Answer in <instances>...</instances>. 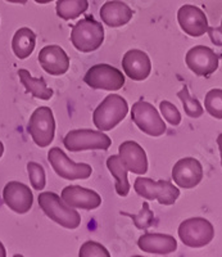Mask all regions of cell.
<instances>
[{
    "label": "cell",
    "instance_id": "6da1fadb",
    "mask_svg": "<svg viewBox=\"0 0 222 257\" xmlns=\"http://www.w3.org/2000/svg\"><path fill=\"white\" fill-rule=\"evenodd\" d=\"M39 206L53 221L63 228L76 229L81 224V216L73 207L66 203L58 194L53 192H43L39 194Z\"/></svg>",
    "mask_w": 222,
    "mask_h": 257
},
{
    "label": "cell",
    "instance_id": "7a4b0ae2",
    "mask_svg": "<svg viewBox=\"0 0 222 257\" xmlns=\"http://www.w3.org/2000/svg\"><path fill=\"white\" fill-rule=\"evenodd\" d=\"M129 113V104L121 95L111 94L98 105L93 113L94 125L100 132L114 128Z\"/></svg>",
    "mask_w": 222,
    "mask_h": 257
},
{
    "label": "cell",
    "instance_id": "4dcf8cb0",
    "mask_svg": "<svg viewBox=\"0 0 222 257\" xmlns=\"http://www.w3.org/2000/svg\"><path fill=\"white\" fill-rule=\"evenodd\" d=\"M207 32L216 47H222V30L219 27H208Z\"/></svg>",
    "mask_w": 222,
    "mask_h": 257
},
{
    "label": "cell",
    "instance_id": "9c48e42d",
    "mask_svg": "<svg viewBox=\"0 0 222 257\" xmlns=\"http://www.w3.org/2000/svg\"><path fill=\"white\" fill-rule=\"evenodd\" d=\"M48 160L53 170L58 176L66 180H79V179L90 178L93 169L88 164H75L67 157L63 151L58 147H54L48 153Z\"/></svg>",
    "mask_w": 222,
    "mask_h": 257
},
{
    "label": "cell",
    "instance_id": "30bf717a",
    "mask_svg": "<svg viewBox=\"0 0 222 257\" xmlns=\"http://www.w3.org/2000/svg\"><path fill=\"white\" fill-rule=\"evenodd\" d=\"M84 81L93 89L118 90L125 85V76L118 68L111 64L100 63L89 68Z\"/></svg>",
    "mask_w": 222,
    "mask_h": 257
},
{
    "label": "cell",
    "instance_id": "1f68e13d",
    "mask_svg": "<svg viewBox=\"0 0 222 257\" xmlns=\"http://www.w3.org/2000/svg\"><path fill=\"white\" fill-rule=\"evenodd\" d=\"M217 144H218L219 155H221V166H222V133L217 137Z\"/></svg>",
    "mask_w": 222,
    "mask_h": 257
},
{
    "label": "cell",
    "instance_id": "9a60e30c",
    "mask_svg": "<svg viewBox=\"0 0 222 257\" xmlns=\"http://www.w3.org/2000/svg\"><path fill=\"white\" fill-rule=\"evenodd\" d=\"M61 198L70 207L81 210H95L102 205V198L95 190L86 189L80 185H70L62 190Z\"/></svg>",
    "mask_w": 222,
    "mask_h": 257
},
{
    "label": "cell",
    "instance_id": "52a82bcc",
    "mask_svg": "<svg viewBox=\"0 0 222 257\" xmlns=\"http://www.w3.org/2000/svg\"><path fill=\"white\" fill-rule=\"evenodd\" d=\"M27 132L31 135L36 146L45 148L54 139L56 134V120L49 107H39L31 114Z\"/></svg>",
    "mask_w": 222,
    "mask_h": 257
},
{
    "label": "cell",
    "instance_id": "f1b7e54d",
    "mask_svg": "<svg viewBox=\"0 0 222 257\" xmlns=\"http://www.w3.org/2000/svg\"><path fill=\"white\" fill-rule=\"evenodd\" d=\"M108 249L103 247L100 243L89 240L81 245L79 252V257H109Z\"/></svg>",
    "mask_w": 222,
    "mask_h": 257
},
{
    "label": "cell",
    "instance_id": "5bb4252c",
    "mask_svg": "<svg viewBox=\"0 0 222 257\" xmlns=\"http://www.w3.org/2000/svg\"><path fill=\"white\" fill-rule=\"evenodd\" d=\"M4 203L16 213H26L34 203L33 190L20 181H9L3 189Z\"/></svg>",
    "mask_w": 222,
    "mask_h": 257
},
{
    "label": "cell",
    "instance_id": "603a6c76",
    "mask_svg": "<svg viewBox=\"0 0 222 257\" xmlns=\"http://www.w3.org/2000/svg\"><path fill=\"white\" fill-rule=\"evenodd\" d=\"M107 167H108L109 173L113 175L114 180H116V192H117L118 196H127L130 192V183L129 179H127V171L129 170L126 169L120 156H111L107 160Z\"/></svg>",
    "mask_w": 222,
    "mask_h": 257
},
{
    "label": "cell",
    "instance_id": "e575fe53",
    "mask_svg": "<svg viewBox=\"0 0 222 257\" xmlns=\"http://www.w3.org/2000/svg\"><path fill=\"white\" fill-rule=\"evenodd\" d=\"M35 2L39 4H47V3H50V2H53V0H35Z\"/></svg>",
    "mask_w": 222,
    "mask_h": 257
},
{
    "label": "cell",
    "instance_id": "83f0119b",
    "mask_svg": "<svg viewBox=\"0 0 222 257\" xmlns=\"http://www.w3.org/2000/svg\"><path fill=\"white\" fill-rule=\"evenodd\" d=\"M30 181L35 190H43L47 184V176H45L44 167L38 162H29L27 164Z\"/></svg>",
    "mask_w": 222,
    "mask_h": 257
},
{
    "label": "cell",
    "instance_id": "44dd1931",
    "mask_svg": "<svg viewBox=\"0 0 222 257\" xmlns=\"http://www.w3.org/2000/svg\"><path fill=\"white\" fill-rule=\"evenodd\" d=\"M36 45V35L33 30L29 27H22L17 30V32L13 36L12 49L16 57L20 59H26L33 54Z\"/></svg>",
    "mask_w": 222,
    "mask_h": 257
},
{
    "label": "cell",
    "instance_id": "7c38bea8",
    "mask_svg": "<svg viewBox=\"0 0 222 257\" xmlns=\"http://www.w3.org/2000/svg\"><path fill=\"white\" fill-rule=\"evenodd\" d=\"M172 179L177 187L182 189L196 187L203 179L202 164L193 157L178 160L172 169Z\"/></svg>",
    "mask_w": 222,
    "mask_h": 257
},
{
    "label": "cell",
    "instance_id": "8d00e7d4",
    "mask_svg": "<svg viewBox=\"0 0 222 257\" xmlns=\"http://www.w3.org/2000/svg\"><path fill=\"white\" fill-rule=\"evenodd\" d=\"M219 29H221V30H222V21H221V27H219Z\"/></svg>",
    "mask_w": 222,
    "mask_h": 257
},
{
    "label": "cell",
    "instance_id": "8992f818",
    "mask_svg": "<svg viewBox=\"0 0 222 257\" xmlns=\"http://www.w3.org/2000/svg\"><path fill=\"white\" fill-rule=\"evenodd\" d=\"M63 144L71 152H80V151H107L111 147L112 141L108 135L97 130L89 128H80L68 133L63 139Z\"/></svg>",
    "mask_w": 222,
    "mask_h": 257
},
{
    "label": "cell",
    "instance_id": "3957f363",
    "mask_svg": "<svg viewBox=\"0 0 222 257\" xmlns=\"http://www.w3.org/2000/svg\"><path fill=\"white\" fill-rule=\"evenodd\" d=\"M104 41V29L93 17L82 18L72 26L71 43L79 52L90 53L99 49Z\"/></svg>",
    "mask_w": 222,
    "mask_h": 257
},
{
    "label": "cell",
    "instance_id": "7402d4cb",
    "mask_svg": "<svg viewBox=\"0 0 222 257\" xmlns=\"http://www.w3.org/2000/svg\"><path fill=\"white\" fill-rule=\"evenodd\" d=\"M18 77H20L21 82L25 86L27 93H30L34 98H38V99L43 100H49L53 96L54 91L50 88H48L47 82L43 77H39V79H35V77L31 76V73L27 70H18Z\"/></svg>",
    "mask_w": 222,
    "mask_h": 257
},
{
    "label": "cell",
    "instance_id": "484cf974",
    "mask_svg": "<svg viewBox=\"0 0 222 257\" xmlns=\"http://www.w3.org/2000/svg\"><path fill=\"white\" fill-rule=\"evenodd\" d=\"M121 215L129 216L130 219L134 221L135 226H136L137 229H141V230H146V229L150 228L153 225V222H154V215H153V211L150 210L148 202H144L143 207L139 211V213H130L122 211Z\"/></svg>",
    "mask_w": 222,
    "mask_h": 257
},
{
    "label": "cell",
    "instance_id": "d6986e66",
    "mask_svg": "<svg viewBox=\"0 0 222 257\" xmlns=\"http://www.w3.org/2000/svg\"><path fill=\"white\" fill-rule=\"evenodd\" d=\"M143 252L152 254H170L177 249V242L172 235L159 233H146L137 240Z\"/></svg>",
    "mask_w": 222,
    "mask_h": 257
},
{
    "label": "cell",
    "instance_id": "f546056e",
    "mask_svg": "<svg viewBox=\"0 0 222 257\" xmlns=\"http://www.w3.org/2000/svg\"><path fill=\"white\" fill-rule=\"evenodd\" d=\"M159 109H161L162 116L167 120V122L171 123L172 126H177L181 122V113L176 108V105L172 104L168 100H162L159 104Z\"/></svg>",
    "mask_w": 222,
    "mask_h": 257
},
{
    "label": "cell",
    "instance_id": "4316f807",
    "mask_svg": "<svg viewBox=\"0 0 222 257\" xmlns=\"http://www.w3.org/2000/svg\"><path fill=\"white\" fill-rule=\"evenodd\" d=\"M204 107L208 113L214 118L222 120V90L212 89L205 94Z\"/></svg>",
    "mask_w": 222,
    "mask_h": 257
},
{
    "label": "cell",
    "instance_id": "836d02e7",
    "mask_svg": "<svg viewBox=\"0 0 222 257\" xmlns=\"http://www.w3.org/2000/svg\"><path fill=\"white\" fill-rule=\"evenodd\" d=\"M6 2H9V3H16V4H26L27 0H6Z\"/></svg>",
    "mask_w": 222,
    "mask_h": 257
},
{
    "label": "cell",
    "instance_id": "d4e9b609",
    "mask_svg": "<svg viewBox=\"0 0 222 257\" xmlns=\"http://www.w3.org/2000/svg\"><path fill=\"white\" fill-rule=\"evenodd\" d=\"M177 98L182 102L185 113H186L189 117H191V118H198V117L202 116L203 112H204L200 102H199L196 98L190 95L187 86H184L181 90L178 91Z\"/></svg>",
    "mask_w": 222,
    "mask_h": 257
},
{
    "label": "cell",
    "instance_id": "5b68a950",
    "mask_svg": "<svg viewBox=\"0 0 222 257\" xmlns=\"http://www.w3.org/2000/svg\"><path fill=\"white\" fill-rule=\"evenodd\" d=\"M177 233L181 242L191 248H202L214 237L213 225L203 217H191L182 221Z\"/></svg>",
    "mask_w": 222,
    "mask_h": 257
},
{
    "label": "cell",
    "instance_id": "ba28073f",
    "mask_svg": "<svg viewBox=\"0 0 222 257\" xmlns=\"http://www.w3.org/2000/svg\"><path fill=\"white\" fill-rule=\"evenodd\" d=\"M131 118L141 132L150 137H161L167 127L157 108L145 100H137L131 107Z\"/></svg>",
    "mask_w": 222,
    "mask_h": 257
},
{
    "label": "cell",
    "instance_id": "cb8c5ba5",
    "mask_svg": "<svg viewBox=\"0 0 222 257\" xmlns=\"http://www.w3.org/2000/svg\"><path fill=\"white\" fill-rule=\"evenodd\" d=\"M89 8L88 0H58L56 6L57 15L62 20H75L84 15Z\"/></svg>",
    "mask_w": 222,
    "mask_h": 257
},
{
    "label": "cell",
    "instance_id": "2e32d148",
    "mask_svg": "<svg viewBox=\"0 0 222 257\" xmlns=\"http://www.w3.org/2000/svg\"><path fill=\"white\" fill-rule=\"evenodd\" d=\"M39 63L45 72L59 76L70 68V57L59 45H48L39 53Z\"/></svg>",
    "mask_w": 222,
    "mask_h": 257
},
{
    "label": "cell",
    "instance_id": "ac0fdd59",
    "mask_svg": "<svg viewBox=\"0 0 222 257\" xmlns=\"http://www.w3.org/2000/svg\"><path fill=\"white\" fill-rule=\"evenodd\" d=\"M120 157L126 169L137 175H144L148 171V158L140 144L136 142H123L118 148Z\"/></svg>",
    "mask_w": 222,
    "mask_h": 257
},
{
    "label": "cell",
    "instance_id": "4fadbf2b",
    "mask_svg": "<svg viewBox=\"0 0 222 257\" xmlns=\"http://www.w3.org/2000/svg\"><path fill=\"white\" fill-rule=\"evenodd\" d=\"M177 21L182 31L193 38L203 36L209 27L205 13L191 4H185L178 9Z\"/></svg>",
    "mask_w": 222,
    "mask_h": 257
},
{
    "label": "cell",
    "instance_id": "ffe728a7",
    "mask_svg": "<svg viewBox=\"0 0 222 257\" xmlns=\"http://www.w3.org/2000/svg\"><path fill=\"white\" fill-rule=\"evenodd\" d=\"M132 15L131 8L120 0L107 2L100 8V18L109 27L125 26L131 21Z\"/></svg>",
    "mask_w": 222,
    "mask_h": 257
},
{
    "label": "cell",
    "instance_id": "e0dca14e",
    "mask_svg": "<svg viewBox=\"0 0 222 257\" xmlns=\"http://www.w3.org/2000/svg\"><path fill=\"white\" fill-rule=\"evenodd\" d=\"M122 68L127 77L134 81H143L150 75L152 62L145 52L131 49L122 58Z\"/></svg>",
    "mask_w": 222,
    "mask_h": 257
},
{
    "label": "cell",
    "instance_id": "277c9868",
    "mask_svg": "<svg viewBox=\"0 0 222 257\" xmlns=\"http://www.w3.org/2000/svg\"><path fill=\"white\" fill-rule=\"evenodd\" d=\"M135 192L148 201L157 199L161 205H173L180 197L177 187L167 180H152L149 178H137L134 183Z\"/></svg>",
    "mask_w": 222,
    "mask_h": 257
},
{
    "label": "cell",
    "instance_id": "8fae6325",
    "mask_svg": "<svg viewBox=\"0 0 222 257\" xmlns=\"http://www.w3.org/2000/svg\"><path fill=\"white\" fill-rule=\"evenodd\" d=\"M185 63L196 76L207 77L218 68L219 57L210 48L196 45L186 53Z\"/></svg>",
    "mask_w": 222,
    "mask_h": 257
},
{
    "label": "cell",
    "instance_id": "d6a6232c",
    "mask_svg": "<svg viewBox=\"0 0 222 257\" xmlns=\"http://www.w3.org/2000/svg\"><path fill=\"white\" fill-rule=\"evenodd\" d=\"M6 256H7L6 247L3 245V243L0 242V257H6Z\"/></svg>",
    "mask_w": 222,
    "mask_h": 257
},
{
    "label": "cell",
    "instance_id": "d590c367",
    "mask_svg": "<svg viewBox=\"0 0 222 257\" xmlns=\"http://www.w3.org/2000/svg\"><path fill=\"white\" fill-rule=\"evenodd\" d=\"M3 153H4V144L0 142V157L3 156Z\"/></svg>",
    "mask_w": 222,
    "mask_h": 257
}]
</instances>
